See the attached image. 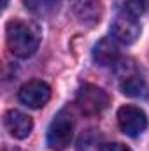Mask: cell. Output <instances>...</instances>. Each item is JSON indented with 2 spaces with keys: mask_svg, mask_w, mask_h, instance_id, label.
Listing matches in <instances>:
<instances>
[{
  "mask_svg": "<svg viewBox=\"0 0 149 151\" xmlns=\"http://www.w3.org/2000/svg\"><path fill=\"white\" fill-rule=\"evenodd\" d=\"M5 40L9 51L18 58H28L39 49L40 30L32 21L11 19L5 27Z\"/></svg>",
  "mask_w": 149,
  "mask_h": 151,
  "instance_id": "cell-1",
  "label": "cell"
},
{
  "mask_svg": "<svg viewBox=\"0 0 149 151\" xmlns=\"http://www.w3.org/2000/svg\"><path fill=\"white\" fill-rule=\"evenodd\" d=\"M75 104L82 114L95 116V114H100L109 106V95L105 93V90L86 83L77 90Z\"/></svg>",
  "mask_w": 149,
  "mask_h": 151,
  "instance_id": "cell-2",
  "label": "cell"
},
{
  "mask_svg": "<svg viewBox=\"0 0 149 151\" xmlns=\"http://www.w3.org/2000/svg\"><path fill=\"white\" fill-rule=\"evenodd\" d=\"M74 123L72 118L65 113H58L47 128V146L53 151L67 150L72 142Z\"/></svg>",
  "mask_w": 149,
  "mask_h": 151,
  "instance_id": "cell-3",
  "label": "cell"
},
{
  "mask_svg": "<svg viewBox=\"0 0 149 151\" xmlns=\"http://www.w3.org/2000/svg\"><path fill=\"white\" fill-rule=\"evenodd\" d=\"M111 34L114 40L121 44H132L140 35V25L137 21V16L126 7L116 14L111 23Z\"/></svg>",
  "mask_w": 149,
  "mask_h": 151,
  "instance_id": "cell-4",
  "label": "cell"
},
{
  "mask_svg": "<svg viewBox=\"0 0 149 151\" xmlns=\"http://www.w3.org/2000/svg\"><path fill=\"white\" fill-rule=\"evenodd\" d=\"M18 99H19L21 104H25L30 109H40V107H44L49 102V99H51V88H49L47 83L34 79V81L25 83L19 88Z\"/></svg>",
  "mask_w": 149,
  "mask_h": 151,
  "instance_id": "cell-5",
  "label": "cell"
},
{
  "mask_svg": "<svg viewBox=\"0 0 149 151\" xmlns=\"http://www.w3.org/2000/svg\"><path fill=\"white\" fill-rule=\"evenodd\" d=\"M117 123L123 134L128 137H137L140 135L146 127H148V116L140 107L135 106H123L117 111Z\"/></svg>",
  "mask_w": 149,
  "mask_h": 151,
  "instance_id": "cell-6",
  "label": "cell"
},
{
  "mask_svg": "<svg viewBox=\"0 0 149 151\" xmlns=\"http://www.w3.org/2000/svg\"><path fill=\"white\" fill-rule=\"evenodd\" d=\"M117 76H119V88L125 95H128V97L142 95V91L146 88V83H144V77L135 69L133 63L123 65L117 70Z\"/></svg>",
  "mask_w": 149,
  "mask_h": 151,
  "instance_id": "cell-7",
  "label": "cell"
},
{
  "mask_svg": "<svg viewBox=\"0 0 149 151\" xmlns=\"http://www.w3.org/2000/svg\"><path fill=\"white\" fill-rule=\"evenodd\" d=\"M4 127L7 128V132L16 137V139H25L30 135L32 128H34V123H32V118L28 114L21 113V111H16V109H11L4 114Z\"/></svg>",
  "mask_w": 149,
  "mask_h": 151,
  "instance_id": "cell-8",
  "label": "cell"
},
{
  "mask_svg": "<svg viewBox=\"0 0 149 151\" xmlns=\"http://www.w3.org/2000/svg\"><path fill=\"white\" fill-rule=\"evenodd\" d=\"M70 7L75 18L86 27H93L100 21L102 16L100 0H70Z\"/></svg>",
  "mask_w": 149,
  "mask_h": 151,
  "instance_id": "cell-9",
  "label": "cell"
},
{
  "mask_svg": "<svg viewBox=\"0 0 149 151\" xmlns=\"http://www.w3.org/2000/svg\"><path fill=\"white\" fill-rule=\"evenodd\" d=\"M119 58H121V53H119L117 42L109 37L100 39L93 47V62L100 67H112L119 62Z\"/></svg>",
  "mask_w": 149,
  "mask_h": 151,
  "instance_id": "cell-10",
  "label": "cell"
},
{
  "mask_svg": "<svg viewBox=\"0 0 149 151\" xmlns=\"http://www.w3.org/2000/svg\"><path fill=\"white\" fill-rule=\"evenodd\" d=\"M27 9H30L35 14H49L56 9L60 0H23Z\"/></svg>",
  "mask_w": 149,
  "mask_h": 151,
  "instance_id": "cell-11",
  "label": "cell"
},
{
  "mask_svg": "<svg viewBox=\"0 0 149 151\" xmlns=\"http://www.w3.org/2000/svg\"><path fill=\"white\" fill-rule=\"evenodd\" d=\"M135 16L139 14H144L146 11H149V0H128V5H126Z\"/></svg>",
  "mask_w": 149,
  "mask_h": 151,
  "instance_id": "cell-12",
  "label": "cell"
},
{
  "mask_svg": "<svg viewBox=\"0 0 149 151\" xmlns=\"http://www.w3.org/2000/svg\"><path fill=\"white\" fill-rule=\"evenodd\" d=\"M100 151H132V150L128 146L121 144V142H107L100 148Z\"/></svg>",
  "mask_w": 149,
  "mask_h": 151,
  "instance_id": "cell-13",
  "label": "cell"
},
{
  "mask_svg": "<svg viewBox=\"0 0 149 151\" xmlns=\"http://www.w3.org/2000/svg\"><path fill=\"white\" fill-rule=\"evenodd\" d=\"M2 7H4V9L7 7V0H4V2H2Z\"/></svg>",
  "mask_w": 149,
  "mask_h": 151,
  "instance_id": "cell-14",
  "label": "cell"
}]
</instances>
